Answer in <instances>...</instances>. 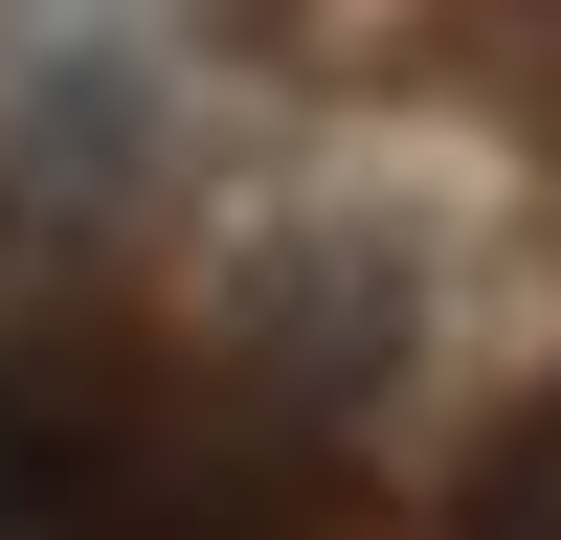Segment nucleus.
Masks as SVG:
<instances>
[{"instance_id": "obj_1", "label": "nucleus", "mask_w": 561, "mask_h": 540, "mask_svg": "<svg viewBox=\"0 0 561 540\" xmlns=\"http://www.w3.org/2000/svg\"><path fill=\"white\" fill-rule=\"evenodd\" d=\"M0 495H23V540H293L270 428H225L180 383H23L0 405Z\"/></svg>"}]
</instances>
